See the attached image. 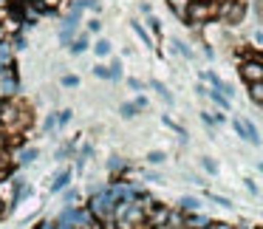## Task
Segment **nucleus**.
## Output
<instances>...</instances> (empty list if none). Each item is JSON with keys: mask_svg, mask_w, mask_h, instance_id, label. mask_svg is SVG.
Instances as JSON below:
<instances>
[{"mask_svg": "<svg viewBox=\"0 0 263 229\" xmlns=\"http://www.w3.org/2000/svg\"><path fill=\"white\" fill-rule=\"evenodd\" d=\"M218 17H221L227 26L243 23V17H246V3H243V0H223L221 6H218Z\"/></svg>", "mask_w": 263, "mask_h": 229, "instance_id": "nucleus-1", "label": "nucleus"}, {"mask_svg": "<svg viewBox=\"0 0 263 229\" xmlns=\"http://www.w3.org/2000/svg\"><path fill=\"white\" fill-rule=\"evenodd\" d=\"M218 14V6L215 3H198V0H193L187 9V20L184 23L187 26H198V23H206V20H212Z\"/></svg>", "mask_w": 263, "mask_h": 229, "instance_id": "nucleus-2", "label": "nucleus"}, {"mask_svg": "<svg viewBox=\"0 0 263 229\" xmlns=\"http://www.w3.org/2000/svg\"><path fill=\"white\" fill-rule=\"evenodd\" d=\"M240 80L249 85V82H263V60L260 57H246L243 63L238 65Z\"/></svg>", "mask_w": 263, "mask_h": 229, "instance_id": "nucleus-3", "label": "nucleus"}, {"mask_svg": "<svg viewBox=\"0 0 263 229\" xmlns=\"http://www.w3.org/2000/svg\"><path fill=\"white\" fill-rule=\"evenodd\" d=\"M232 127H235V133H238L240 139H246L249 144H255V147L260 144V136H257V127L252 125L249 119H235V122H232Z\"/></svg>", "mask_w": 263, "mask_h": 229, "instance_id": "nucleus-4", "label": "nucleus"}, {"mask_svg": "<svg viewBox=\"0 0 263 229\" xmlns=\"http://www.w3.org/2000/svg\"><path fill=\"white\" fill-rule=\"evenodd\" d=\"M0 201L12 209L17 204V178H3L0 181Z\"/></svg>", "mask_w": 263, "mask_h": 229, "instance_id": "nucleus-5", "label": "nucleus"}, {"mask_svg": "<svg viewBox=\"0 0 263 229\" xmlns=\"http://www.w3.org/2000/svg\"><path fill=\"white\" fill-rule=\"evenodd\" d=\"M210 218L206 215H201V212H184V226L187 229H204V226H210Z\"/></svg>", "mask_w": 263, "mask_h": 229, "instance_id": "nucleus-6", "label": "nucleus"}, {"mask_svg": "<svg viewBox=\"0 0 263 229\" xmlns=\"http://www.w3.org/2000/svg\"><path fill=\"white\" fill-rule=\"evenodd\" d=\"M193 0H167V6H170V12L176 14L178 20H187V9Z\"/></svg>", "mask_w": 263, "mask_h": 229, "instance_id": "nucleus-7", "label": "nucleus"}, {"mask_svg": "<svg viewBox=\"0 0 263 229\" xmlns=\"http://www.w3.org/2000/svg\"><path fill=\"white\" fill-rule=\"evenodd\" d=\"M71 184V170L65 167V170H60L57 176H54V181H51V193H60L63 187H68Z\"/></svg>", "mask_w": 263, "mask_h": 229, "instance_id": "nucleus-8", "label": "nucleus"}, {"mask_svg": "<svg viewBox=\"0 0 263 229\" xmlns=\"http://www.w3.org/2000/svg\"><path fill=\"white\" fill-rule=\"evenodd\" d=\"M178 209L181 212H198L201 209V198H195V195H184V198H178Z\"/></svg>", "mask_w": 263, "mask_h": 229, "instance_id": "nucleus-9", "label": "nucleus"}, {"mask_svg": "<svg viewBox=\"0 0 263 229\" xmlns=\"http://www.w3.org/2000/svg\"><path fill=\"white\" fill-rule=\"evenodd\" d=\"M88 46H91V40H88V34H80V37H74V43H71V54H85L88 51Z\"/></svg>", "mask_w": 263, "mask_h": 229, "instance_id": "nucleus-10", "label": "nucleus"}, {"mask_svg": "<svg viewBox=\"0 0 263 229\" xmlns=\"http://www.w3.org/2000/svg\"><path fill=\"white\" fill-rule=\"evenodd\" d=\"M206 97H212V102H215L218 108H223V110H229V108H232V99H227L221 91H218V88H210V93H206Z\"/></svg>", "mask_w": 263, "mask_h": 229, "instance_id": "nucleus-11", "label": "nucleus"}, {"mask_svg": "<svg viewBox=\"0 0 263 229\" xmlns=\"http://www.w3.org/2000/svg\"><path fill=\"white\" fill-rule=\"evenodd\" d=\"M150 88H153V91H156V93H159V97H161V99H164V102H167V105H173V102H176V99H173V93H170V91H167V85H164V82H159V80H153V82H150Z\"/></svg>", "mask_w": 263, "mask_h": 229, "instance_id": "nucleus-12", "label": "nucleus"}, {"mask_svg": "<svg viewBox=\"0 0 263 229\" xmlns=\"http://www.w3.org/2000/svg\"><path fill=\"white\" fill-rule=\"evenodd\" d=\"M249 99L263 108V82H249Z\"/></svg>", "mask_w": 263, "mask_h": 229, "instance_id": "nucleus-13", "label": "nucleus"}, {"mask_svg": "<svg viewBox=\"0 0 263 229\" xmlns=\"http://www.w3.org/2000/svg\"><path fill=\"white\" fill-rule=\"evenodd\" d=\"M108 170H110V176H122V173L127 170V161L119 159V156H114V159L108 161Z\"/></svg>", "mask_w": 263, "mask_h": 229, "instance_id": "nucleus-14", "label": "nucleus"}, {"mask_svg": "<svg viewBox=\"0 0 263 229\" xmlns=\"http://www.w3.org/2000/svg\"><path fill=\"white\" fill-rule=\"evenodd\" d=\"M74 37H77V26L65 23L63 31H60V43H63V46H71V43H74Z\"/></svg>", "mask_w": 263, "mask_h": 229, "instance_id": "nucleus-15", "label": "nucleus"}, {"mask_svg": "<svg viewBox=\"0 0 263 229\" xmlns=\"http://www.w3.org/2000/svg\"><path fill=\"white\" fill-rule=\"evenodd\" d=\"M110 51H114L110 40H97L93 43V54H97V57H110Z\"/></svg>", "mask_w": 263, "mask_h": 229, "instance_id": "nucleus-16", "label": "nucleus"}, {"mask_svg": "<svg viewBox=\"0 0 263 229\" xmlns=\"http://www.w3.org/2000/svg\"><path fill=\"white\" fill-rule=\"evenodd\" d=\"M37 156H40V153H37V147H29V150H23V153H20V159H17V164H20V167H29V164H31V161H34V159H37Z\"/></svg>", "mask_w": 263, "mask_h": 229, "instance_id": "nucleus-17", "label": "nucleus"}, {"mask_svg": "<svg viewBox=\"0 0 263 229\" xmlns=\"http://www.w3.org/2000/svg\"><path fill=\"white\" fill-rule=\"evenodd\" d=\"M133 31H136V34H139V37H142V43H144V46H147V48H153V40H150V34H147V29H144V26H142V23H139V20H133Z\"/></svg>", "mask_w": 263, "mask_h": 229, "instance_id": "nucleus-18", "label": "nucleus"}, {"mask_svg": "<svg viewBox=\"0 0 263 229\" xmlns=\"http://www.w3.org/2000/svg\"><path fill=\"white\" fill-rule=\"evenodd\" d=\"M173 51L181 54V57H187V60H193V51H190V46H187V43H181V40H173Z\"/></svg>", "mask_w": 263, "mask_h": 229, "instance_id": "nucleus-19", "label": "nucleus"}, {"mask_svg": "<svg viewBox=\"0 0 263 229\" xmlns=\"http://www.w3.org/2000/svg\"><path fill=\"white\" fill-rule=\"evenodd\" d=\"M119 113H122V119H133V116L139 113V108H136V102H125L119 108Z\"/></svg>", "mask_w": 263, "mask_h": 229, "instance_id": "nucleus-20", "label": "nucleus"}, {"mask_svg": "<svg viewBox=\"0 0 263 229\" xmlns=\"http://www.w3.org/2000/svg\"><path fill=\"white\" fill-rule=\"evenodd\" d=\"M108 71H110V82H119L122 80V63H119V60H114V63L108 65Z\"/></svg>", "mask_w": 263, "mask_h": 229, "instance_id": "nucleus-21", "label": "nucleus"}, {"mask_svg": "<svg viewBox=\"0 0 263 229\" xmlns=\"http://www.w3.org/2000/svg\"><path fill=\"white\" fill-rule=\"evenodd\" d=\"M77 6H80V9H91V12H99L102 3H99V0H77Z\"/></svg>", "mask_w": 263, "mask_h": 229, "instance_id": "nucleus-22", "label": "nucleus"}, {"mask_svg": "<svg viewBox=\"0 0 263 229\" xmlns=\"http://www.w3.org/2000/svg\"><path fill=\"white\" fill-rule=\"evenodd\" d=\"M144 23H147V29L153 31L156 37L161 34V23H159V17H153V14H147V20H144Z\"/></svg>", "mask_w": 263, "mask_h": 229, "instance_id": "nucleus-23", "label": "nucleus"}, {"mask_svg": "<svg viewBox=\"0 0 263 229\" xmlns=\"http://www.w3.org/2000/svg\"><path fill=\"white\" fill-rule=\"evenodd\" d=\"M164 159H167V156L161 153V150H150V153H147V161H150V164H164Z\"/></svg>", "mask_w": 263, "mask_h": 229, "instance_id": "nucleus-24", "label": "nucleus"}, {"mask_svg": "<svg viewBox=\"0 0 263 229\" xmlns=\"http://www.w3.org/2000/svg\"><path fill=\"white\" fill-rule=\"evenodd\" d=\"M201 167H204V170L210 173V176H218V164H215V161H212V159H206V156H204V159H201Z\"/></svg>", "mask_w": 263, "mask_h": 229, "instance_id": "nucleus-25", "label": "nucleus"}, {"mask_svg": "<svg viewBox=\"0 0 263 229\" xmlns=\"http://www.w3.org/2000/svg\"><path fill=\"white\" fill-rule=\"evenodd\" d=\"M63 88H80V77H77V74H65L63 77Z\"/></svg>", "mask_w": 263, "mask_h": 229, "instance_id": "nucleus-26", "label": "nucleus"}, {"mask_svg": "<svg viewBox=\"0 0 263 229\" xmlns=\"http://www.w3.org/2000/svg\"><path fill=\"white\" fill-rule=\"evenodd\" d=\"M68 122H71V110H68V108L60 110V113H57V130H60V127H65Z\"/></svg>", "mask_w": 263, "mask_h": 229, "instance_id": "nucleus-27", "label": "nucleus"}, {"mask_svg": "<svg viewBox=\"0 0 263 229\" xmlns=\"http://www.w3.org/2000/svg\"><path fill=\"white\" fill-rule=\"evenodd\" d=\"M99 31H102V20L91 17V20H88V34H99Z\"/></svg>", "mask_w": 263, "mask_h": 229, "instance_id": "nucleus-28", "label": "nucleus"}, {"mask_svg": "<svg viewBox=\"0 0 263 229\" xmlns=\"http://www.w3.org/2000/svg\"><path fill=\"white\" fill-rule=\"evenodd\" d=\"M206 198H210V201H215V204H221V206H227V209H229V206H232V201H229V198H223V195L206 193Z\"/></svg>", "mask_w": 263, "mask_h": 229, "instance_id": "nucleus-29", "label": "nucleus"}, {"mask_svg": "<svg viewBox=\"0 0 263 229\" xmlns=\"http://www.w3.org/2000/svg\"><path fill=\"white\" fill-rule=\"evenodd\" d=\"M93 74H97L99 80H110V71H108V65H102V63H99V65H93Z\"/></svg>", "mask_w": 263, "mask_h": 229, "instance_id": "nucleus-30", "label": "nucleus"}, {"mask_svg": "<svg viewBox=\"0 0 263 229\" xmlns=\"http://www.w3.org/2000/svg\"><path fill=\"white\" fill-rule=\"evenodd\" d=\"M12 48H14V51H23V48H26V37L23 34H14L12 37Z\"/></svg>", "mask_w": 263, "mask_h": 229, "instance_id": "nucleus-31", "label": "nucleus"}, {"mask_svg": "<svg viewBox=\"0 0 263 229\" xmlns=\"http://www.w3.org/2000/svg\"><path fill=\"white\" fill-rule=\"evenodd\" d=\"M43 127H46V130H57V116L48 113V116H46V122H43Z\"/></svg>", "mask_w": 263, "mask_h": 229, "instance_id": "nucleus-32", "label": "nucleus"}, {"mask_svg": "<svg viewBox=\"0 0 263 229\" xmlns=\"http://www.w3.org/2000/svg\"><path fill=\"white\" fill-rule=\"evenodd\" d=\"M127 85H130V91H144V82L136 80V77H130V80H127Z\"/></svg>", "mask_w": 263, "mask_h": 229, "instance_id": "nucleus-33", "label": "nucleus"}, {"mask_svg": "<svg viewBox=\"0 0 263 229\" xmlns=\"http://www.w3.org/2000/svg\"><path fill=\"white\" fill-rule=\"evenodd\" d=\"M201 122H204V125H218V122H215V116H212V113H201Z\"/></svg>", "mask_w": 263, "mask_h": 229, "instance_id": "nucleus-34", "label": "nucleus"}, {"mask_svg": "<svg viewBox=\"0 0 263 229\" xmlns=\"http://www.w3.org/2000/svg\"><path fill=\"white\" fill-rule=\"evenodd\" d=\"M80 198V195L74 193V189H68V193H65V201H68V206H74V201Z\"/></svg>", "mask_w": 263, "mask_h": 229, "instance_id": "nucleus-35", "label": "nucleus"}, {"mask_svg": "<svg viewBox=\"0 0 263 229\" xmlns=\"http://www.w3.org/2000/svg\"><path fill=\"white\" fill-rule=\"evenodd\" d=\"M65 156H71V147H68V144H65V147H60V150H57V159H60V161H63Z\"/></svg>", "mask_w": 263, "mask_h": 229, "instance_id": "nucleus-36", "label": "nucleus"}, {"mask_svg": "<svg viewBox=\"0 0 263 229\" xmlns=\"http://www.w3.org/2000/svg\"><path fill=\"white\" fill-rule=\"evenodd\" d=\"M212 229H235L232 223H227V221H218V223H212Z\"/></svg>", "mask_w": 263, "mask_h": 229, "instance_id": "nucleus-37", "label": "nucleus"}, {"mask_svg": "<svg viewBox=\"0 0 263 229\" xmlns=\"http://www.w3.org/2000/svg\"><path fill=\"white\" fill-rule=\"evenodd\" d=\"M136 108L144 110V108H147V99H144V97H136Z\"/></svg>", "mask_w": 263, "mask_h": 229, "instance_id": "nucleus-38", "label": "nucleus"}, {"mask_svg": "<svg viewBox=\"0 0 263 229\" xmlns=\"http://www.w3.org/2000/svg\"><path fill=\"white\" fill-rule=\"evenodd\" d=\"M195 93H198V97H206V93H210V88H206V85H198V88H195Z\"/></svg>", "mask_w": 263, "mask_h": 229, "instance_id": "nucleus-39", "label": "nucleus"}, {"mask_svg": "<svg viewBox=\"0 0 263 229\" xmlns=\"http://www.w3.org/2000/svg\"><path fill=\"white\" fill-rule=\"evenodd\" d=\"M246 189H249V193H255V195H257V187H255V181H249V178H246Z\"/></svg>", "mask_w": 263, "mask_h": 229, "instance_id": "nucleus-40", "label": "nucleus"}, {"mask_svg": "<svg viewBox=\"0 0 263 229\" xmlns=\"http://www.w3.org/2000/svg\"><path fill=\"white\" fill-rule=\"evenodd\" d=\"M235 229H252V226H235Z\"/></svg>", "mask_w": 263, "mask_h": 229, "instance_id": "nucleus-41", "label": "nucleus"}, {"mask_svg": "<svg viewBox=\"0 0 263 229\" xmlns=\"http://www.w3.org/2000/svg\"><path fill=\"white\" fill-rule=\"evenodd\" d=\"M257 170H260V173H263V164H257Z\"/></svg>", "mask_w": 263, "mask_h": 229, "instance_id": "nucleus-42", "label": "nucleus"}, {"mask_svg": "<svg viewBox=\"0 0 263 229\" xmlns=\"http://www.w3.org/2000/svg\"><path fill=\"white\" fill-rule=\"evenodd\" d=\"M204 229H212V223H210V226H204Z\"/></svg>", "mask_w": 263, "mask_h": 229, "instance_id": "nucleus-43", "label": "nucleus"}]
</instances>
